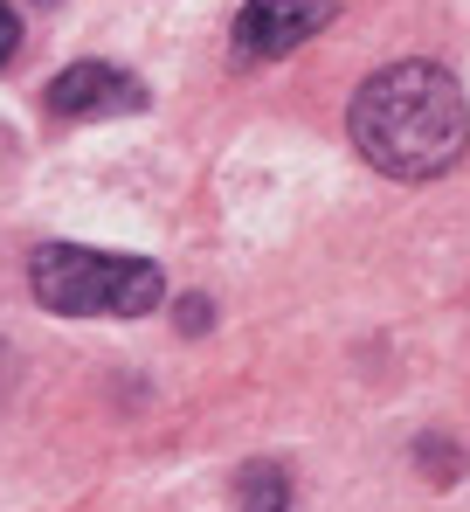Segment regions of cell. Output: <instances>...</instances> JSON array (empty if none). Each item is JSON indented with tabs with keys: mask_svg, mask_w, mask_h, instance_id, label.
<instances>
[{
	"mask_svg": "<svg viewBox=\"0 0 470 512\" xmlns=\"http://www.w3.org/2000/svg\"><path fill=\"white\" fill-rule=\"evenodd\" d=\"M353 146L367 167L394 180H436L464 160L470 146V104L443 63H388L353 90Z\"/></svg>",
	"mask_w": 470,
	"mask_h": 512,
	"instance_id": "obj_1",
	"label": "cell"
},
{
	"mask_svg": "<svg viewBox=\"0 0 470 512\" xmlns=\"http://www.w3.org/2000/svg\"><path fill=\"white\" fill-rule=\"evenodd\" d=\"M7 381H14V360H7V346H0V395H7Z\"/></svg>",
	"mask_w": 470,
	"mask_h": 512,
	"instance_id": "obj_7",
	"label": "cell"
},
{
	"mask_svg": "<svg viewBox=\"0 0 470 512\" xmlns=\"http://www.w3.org/2000/svg\"><path fill=\"white\" fill-rule=\"evenodd\" d=\"M325 21H332V0H249L235 14V63L291 56L298 42H312Z\"/></svg>",
	"mask_w": 470,
	"mask_h": 512,
	"instance_id": "obj_3",
	"label": "cell"
},
{
	"mask_svg": "<svg viewBox=\"0 0 470 512\" xmlns=\"http://www.w3.org/2000/svg\"><path fill=\"white\" fill-rule=\"evenodd\" d=\"M14 42H21V21H14V7H7V0H0V63H7V56H14Z\"/></svg>",
	"mask_w": 470,
	"mask_h": 512,
	"instance_id": "obj_6",
	"label": "cell"
},
{
	"mask_svg": "<svg viewBox=\"0 0 470 512\" xmlns=\"http://www.w3.org/2000/svg\"><path fill=\"white\" fill-rule=\"evenodd\" d=\"M28 291L42 312H63V319H139L159 305V263L49 243L28 256Z\"/></svg>",
	"mask_w": 470,
	"mask_h": 512,
	"instance_id": "obj_2",
	"label": "cell"
},
{
	"mask_svg": "<svg viewBox=\"0 0 470 512\" xmlns=\"http://www.w3.org/2000/svg\"><path fill=\"white\" fill-rule=\"evenodd\" d=\"M235 499L249 512H284L291 506V478H284L277 464H249V471L235 478Z\"/></svg>",
	"mask_w": 470,
	"mask_h": 512,
	"instance_id": "obj_5",
	"label": "cell"
},
{
	"mask_svg": "<svg viewBox=\"0 0 470 512\" xmlns=\"http://www.w3.org/2000/svg\"><path fill=\"white\" fill-rule=\"evenodd\" d=\"M49 111L56 118H125V111H146V90L111 63H77L49 84Z\"/></svg>",
	"mask_w": 470,
	"mask_h": 512,
	"instance_id": "obj_4",
	"label": "cell"
}]
</instances>
